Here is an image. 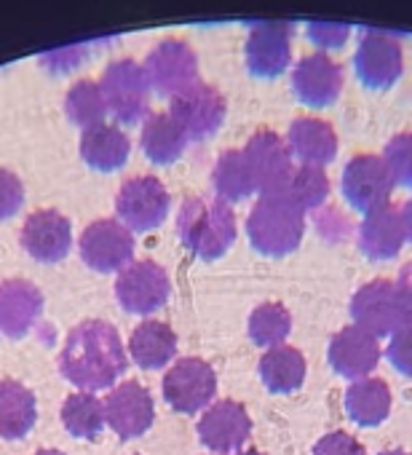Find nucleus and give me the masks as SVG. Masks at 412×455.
I'll use <instances>...</instances> for the list:
<instances>
[{"mask_svg":"<svg viewBox=\"0 0 412 455\" xmlns=\"http://www.w3.org/2000/svg\"><path fill=\"white\" fill-rule=\"evenodd\" d=\"M383 161L388 166L393 185L412 188V132H401L391 137L383 150Z\"/></svg>","mask_w":412,"mask_h":455,"instance_id":"f704fd0d","label":"nucleus"},{"mask_svg":"<svg viewBox=\"0 0 412 455\" xmlns=\"http://www.w3.org/2000/svg\"><path fill=\"white\" fill-rule=\"evenodd\" d=\"M305 212L287 196H260L247 220V236L252 247L265 258L292 255L305 234Z\"/></svg>","mask_w":412,"mask_h":455,"instance_id":"7ed1b4c3","label":"nucleus"},{"mask_svg":"<svg viewBox=\"0 0 412 455\" xmlns=\"http://www.w3.org/2000/svg\"><path fill=\"white\" fill-rule=\"evenodd\" d=\"M226 100L215 86L195 84L187 92L171 97L169 116L179 124L187 140H206L218 134L226 121Z\"/></svg>","mask_w":412,"mask_h":455,"instance_id":"ddd939ff","label":"nucleus"},{"mask_svg":"<svg viewBox=\"0 0 412 455\" xmlns=\"http://www.w3.org/2000/svg\"><path fill=\"white\" fill-rule=\"evenodd\" d=\"M62 420L67 426V431L73 436L81 439H97L105 428V402H99L94 394L81 391L67 396L65 407H62Z\"/></svg>","mask_w":412,"mask_h":455,"instance_id":"2f4dec72","label":"nucleus"},{"mask_svg":"<svg viewBox=\"0 0 412 455\" xmlns=\"http://www.w3.org/2000/svg\"><path fill=\"white\" fill-rule=\"evenodd\" d=\"M22 247L30 258L41 263L65 260L73 247V228L65 214L57 209H38L25 220L22 228Z\"/></svg>","mask_w":412,"mask_h":455,"instance_id":"f3484780","label":"nucleus"},{"mask_svg":"<svg viewBox=\"0 0 412 455\" xmlns=\"http://www.w3.org/2000/svg\"><path fill=\"white\" fill-rule=\"evenodd\" d=\"M185 145H187V137L169 113L147 116L142 134H139V148L147 156V161L158 166H169L185 153Z\"/></svg>","mask_w":412,"mask_h":455,"instance_id":"393cba45","label":"nucleus"},{"mask_svg":"<svg viewBox=\"0 0 412 455\" xmlns=\"http://www.w3.org/2000/svg\"><path fill=\"white\" fill-rule=\"evenodd\" d=\"M145 70L150 86L166 97H177L198 84V57L190 44L179 38H163L155 44L145 60Z\"/></svg>","mask_w":412,"mask_h":455,"instance_id":"0eeeda50","label":"nucleus"},{"mask_svg":"<svg viewBox=\"0 0 412 455\" xmlns=\"http://www.w3.org/2000/svg\"><path fill=\"white\" fill-rule=\"evenodd\" d=\"M38 418L36 396L17 380H0V436L22 439Z\"/></svg>","mask_w":412,"mask_h":455,"instance_id":"a878e982","label":"nucleus"},{"mask_svg":"<svg viewBox=\"0 0 412 455\" xmlns=\"http://www.w3.org/2000/svg\"><path fill=\"white\" fill-rule=\"evenodd\" d=\"M215 190L220 196V201H244L252 193H258L255 188V177L250 169V161L244 156V150H226L218 164H215Z\"/></svg>","mask_w":412,"mask_h":455,"instance_id":"c756f323","label":"nucleus"},{"mask_svg":"<svg viewBox=\"0 0 412 455\" xmlns=\"http://www.w3.org/2000/svg\"><path fill=\"white\" fill-rule=\"evenodd\" d=\"M407 242L404 231V217L401 209L393 204H385L369 214H364L359 228V247L369 260L385 263L393 260Z\"/></svg>","mask_w":412,"mask_h":455,"instance_id":"aec40b11","label":"nucleus"},{"mask_svg":"<svg viewBox=\"0 0 412 455\" xmlns=\"http://www.w3.org/2000/svg\"><path fill=\"white\" fill-rule=\"evenodd\" d=\"M244 156L250 161L255 188L260 196L287 193L295 166H292V153H289L287 142L276 132H271V129L255 132L247 140Z\"/></svg>","mask_w":412,"mask_h":455,"instance_id":"1a4fd4ad","label":"nucleus"},{"mask_svg":"<svg viewBox=\"0 0 412 455\" xmlns=\"http://www.w3.org/2000/svg\"><path fill=\"white\" fill-rule=\"evenodd\" d=\"M287 148L303 164L324 169V164H329L337 156V134L327 121L313 116H300L289 124Z\"/></svg>","mask_w":412,"mask_h":455,"instance_id":"5701e85b","label":"nucleus"},{"mask_svg":"<svg viewBox=\"0 0 412 455\" xmlns=\"http://www.w3.org/2000/svg\"><path fill=\"white\" fill-rule=\"evenodd\" d=\"M292 92L308 108H327L343 92V68L327 52L308 54L292 68Z\"/></svg>","mask_w":412,"mask_h":455,"instance_id":"dca6fc26","label":"nucleus"},{"mask_svg":"<svg viewBox=\"0 0 412 455\" xmlns=\"http://www.w3.org/2000/svg\"><path fill=\"white\" fill-rule=\"evenodd\" d=\"M351 316L356 327H361L364 332L375 338L393 335L399 327L409 322L399 287L396 282H388V279H375L364 284L351 300Z\"/></svg>","mask_w":412,"mask_h":455,"instance_id":"39448f33","label":"nucleus"},{"mask_svg":"<svg viewBox=\"0 0 412 455\" xmlns=\"http://www.w3.org/2000/svg\"><path fill=\"white\" fill-rule=\"evenodd\" d=\"M131 359L145 370H158L169 364L177 354V335L163 322H142L129 340Z\"/></svg>","mask_w":412,"mask_h":455,"instance_id":"bb28decb","label":"nucleus"},{"mask_svg":"<svg viewBox=\"0 0 412 455\" xmlns=\"http://www.w3.org/2000/svg\"><path fill=\"white\" fill-rule=\"evenodd\" d=\"M353 70L356 78L375 92L391 89L404 70V52L401 44L380 30H367L359 44H356V54H353Z\"/></svg>","mask_w":412,"mask_h":455,"instance_id":"423d86ee","label":"nucleus"},{"mask_svg":"<svg viewBox=\"0 0 412 455\" xmlns=\"http://www.w3.org/2000/svg\"><path fill=\"white\" fill-rule=\"evenodd\" d=\"M351 36V28L343 22H311L308 25V38L311 44H316L321 52H332L340 49Z\"/></svg>","mask_w":412,"mask_h":455,"instance_id":"58836bf2","label":"nucleus"},{"mask_svg":"<svg viewBox=\"0 0 412 455\" xmlns=\"http://www.w3.org/2000/svg\"><path fill=\"white\" fill-rule=\"evenodd\" d=\"M218 391V375L203 359L187 356L174 362L163 375V399L177 412H198L212 402Z\"/></svg>","mask_w":412,"mask_h":455,"instance_id":"f8f14e48","label":"nucleus"},{"mask_svg":"<svg viewBox=\"0 0 412 455\" xmlns=\"http://www.w3.org/2000/svg\"><path fill=\"white\" fill-rule=\"evenodd\" d=\"M385 354H388V362L393 364L396 372L412 378V319L391 335Z\"/></svg>","mask_w":412,"mask_h":455,"instance_id":"c9c22d12","label":"nucleus"},{"mask_svg":"<svg viewBox=\"0 0 412 455\" xmlns=\"http://www.w3.org/2000/svg\"><path fill=\"white\" fill-rule=\"evenodd\" d=\"M115 212L131 231H153L169 212V190L158 177H131L121 185L115 196Z\"/></svg>","mask_w":412,"mask_h":455,"instance_id":"9b49d317","label":"nucleus"},{"mask_svg":"<svg viewBox=\"0 0 412 455\" xmlns=\"http://www.w3.org/2000/svg\"><path fill=\"white\" fill-rule=\"evenodd\" d=\"M287 196L305 212V209H319L327 196H329V177L324 174L321 166H297L292 172V180L287 185Z\"/></svg>","mask_w":412,"mask_h":455,"instance_id":"72a5a7b5","label":"nucleus"},{"mask_svg":"<svg viewBox=\"0 0 412 455\" xmlns=\"http://www.w3.org/2000/svg\"><path fill=\"white\" fill-rule=\"evenodd\" d=\"M292 332V316L281 303H263L250 316V338L263 348L284 346Z\"/></svg>","mask_w":412,"mask_h":455,"instance_id":"473e14b6","label":"nucleus"},{"mask_svg":"<svg viewBox=\"0 0 412 455\" xmlns=\"http://www.w3.org/2000/svg\"><path fill=\"white\" fill-rule=\"evenodd\" d=\"M44 295L25 279H9L0 284V330L12 338H22L41 316Z\"/></svg>","mask_w":412,"mask_h":455,"instance_id":"4be33fe9","label":"nucleus"},{"mask_svg":"<svg viewBox=\"0 0 412 455\" xmlns=\"http://www.w3.org/2000/svg\"><path fill=\"white\" fill-rule=\"evenodd\" d=\"M86 60V44H70L62 49H52L46 54H41V65L57 76L62 73H73L81 62Z\"/></svg>","mask_w":412,"mask_h":455,"instance_id":"4c0bfd02","label":"nucleus"},{"mask_svg":"<svg viewBox=\"0 0 412 455\" xmlns=\"http://www.w3.org/2000/svg\"><path fill=\"white\" fill-rule=\"evenodd\" d=\"M260 375L268 391L273 394H292L305 380V359L292 346L268 348L260 359Z\"/></svg>","mask_w":412,"mask_h":455,"instance_id":"c85d7f7f","label":"nucleus"},{"mask_svg":"<svg viewBox=\"0 0 412 455\" xmlns=\"http://www.w3.org/2000/svg\"><path fill=\"white\" fill-rule=\"evenodd\" d=\"M131 153V142L126 132L110 124H97L83 129L81 137V158L97 172H118Z\"/></svg>","mask_w":412,"mask_h":455,"instance_id":"b1692460","label":"nucleus"},{"mask_svg":"<svg viewBox=\"0 0 412 455\" xmlns=\"http://www.w3.org/2000/svg\"><path fill=\"white\" fill-rule=\"evenodd\" d=\"M65 113L75 126H83V129L105 124L107 100H105L102 86L97 81H89V78L73 84L67 97H65Z\"/></svg>","mask_w":412,"mask_h":455,"instance_id":"7c9ffc66","label":"nucleus"},{"mask_svg":"<svg viewBox=\"0 0 412 455\" xmlns=\"http://www.w3.org/2000/svg\"><path fill=\"white\" fill-rule=\"evenodd\" d=\"M252 420L244 404L234 399H223L212 404L198 420V436L212 452H236L250 439Z\"/></svg>","mask_w":412,"mask_h":455,"instance_id":"a211bd4d","label":"nucleus"},{"mask_svg":"<svg viewBox=\"0 0 412 455\" xmlns=\"http://www.w3.org/2000/svg\"><path fill=\"white\" fill-rule=\"evenodd\" d=\"M393 188L396 185L388 174L383 156L361 153V156H353L343 169V196L361 214H369L391 204Z\"/></svg>","mask_w":412,"mask_h":455,"instance_id":"9d476101","label":"nucleus"},{"mask_svg":"<svg viewBox=\"0 0 412 455\" xmlns=\"http://www.w3.org/2000/svg\"><path fill=\"white\" fill-rule=\"evenodd\" d=\"M396 287H399V295H401V300H404V306H407V314H409V319H412V263L404 266V271H401L399 279H396Z\"/></svg>","mask_w":412,"mask_h":455,"instance_id":"a19ab883","label":"nucleus"},{"mask_svg":"<svg viewBox=\"0 0 412 455\" xmlns=\"http://www.w3.org/2000/svg\"><path fill=\"white\" fill-rule=\"evenodd\" d=\"M401 217H404V231H407V239L412 242V198L404 204V209H401Z\"/></svg>","mask_w":412,"mask_h":455,"instance_id":"79ce46f5","label":"nucleus"},{"mask_svg":"<svg viewBox=\"0 0 412 455\" xmlns=\"http://www.w3.org/2000/svg\"><path fill=\"white\" fill-rule=\"evenodd\" d=\"M59 364L62 375L78 388H110L126 370V351L118 330L102 319L78 324L67 335Z\"/></svg>","mask_w":412,"mask_h":455,"instance_id":"f257e3e1","label":"nucleus"},{"mask_svg":"<svg viewBox=\"0 0 412 455\" xmlns=\"http://www.w3.org/2000/svg\"><path fill=\"white\" fill-rule=\"evenodd\" d=\"M380 362V346L377 338L364 332L361 327L351 324L340 330L329 343V364L337 375L348 380L369 378V372Z\"/></svg>","mask_w":412,"mask_h":455,"instance_id":"412c9836","label":"nucleus"},{"mask_svg":"<svg viewBox=\"0 0 412 455\" xmlns=\"http://www.w3.org/2000/svg\"><path fill=\"white\" fill-rule=\"evenodd\" d=\"M169 276L166 271L153 260H137L129 263L118 282H115V298L129 314H153L169 300Z\"/></svg>","mask_w":412,"mask_h":455,"instance_id":"2eb2a0df","label":"nucleus"},{"mask_svg":"<svg viewBox=\"0 0 412 455\" xmlns=\"http://www.w3.org/2000/svg\"><path fill=\"white\" fill-rule=\"evenodd\" d=\"M105 420L123 439L142 436L153 423L150 391L145 386H139L137 380H126V383L115 386L105 399Z\"/></svg>","mask_w":412,"mask_h":455,"instance_id":"6ab92c4d","label":"nucleus"},{"mask_svg":"<svg viewBox=\"0 0 412 455\" xmlns=\"http://www.w3.org/2000/svg\"><path fill=\"white\" fill-rule=\"evenodd\" d=\"M247 70L258 78H276L292 65V25L263 20L250 25L244 44Z\"/></svg>","mask_w":412,"mask_h":455,"instance_id":"6e6552de","label":"nucleus"},{"mask_svg":"<svg viewBox=\"0 0 412 455\" xmlns=\"http://www.w3.org/2000/svg\"><path fill=\"white\" fill-rule=\"evenodd\" d=\"M81 258L99 274L121 271L134 258V239L129 228L118 220H97L81 236Z\"/></svg>","mask_w":412,"mask_h":455,"instance_id":"4468645a","label":"nucleus"},{"mask_svg":"<svg viewBox=\"0 0 412 455\" xmlns=\"http://www.w3.org/2000/svg\"><path fill=\"white\" fill-rule=\"evenodd\" d=\"M22 204H25L22 180L9 169H0V220L14 217L22 209Z\"/></svg>","mask_w":412,"mask_h":455,"instance_id":"e433bc0d","label":"nucleus"},{"mask_svg":"<svg viewBox=\"0 0 412 455\" xmlns=\"http://www.w3.org/2000/svg\"><path fill=\"white\" fill-rule=\"evenodd\" d=\"M105 100H107V113L118 124H139L147 118V105H150V78L145 65L137 60H115L107 65L99 81Z\"/></svg>","mask_w":412,"mask_h":455,"instance_id":"20e7f679","label":"nucleus"},{"mask_svg":"<svg viewBox=\"0 0 412 455\" xmlns=\"http://www.w3.org/2000/svg\"><path fill=\"white\" fill-rule=\"evenodd\" d=\"M236 455H263V452H258V450H239Z\"/></svg>","mask_w":412,"mask_h":455,"instance_id":"a18cd8bd","label":"nucleus"},{"mask_svg":"<svg viewBox=\"0 0 412 455\" xmlns=\"http://www.w3.org/2000/svg\"><path fill=\"white\" fill-rule=\"evenodd\" d=\"M345 410L359 426H377L391 412V388L380 378L353 380L345 391Z\"/></svg>","mask_w":412,"mask_h":455,"instance_id":"cd10ccee","label":"nucleus"},{"mask_svg":"<svg viewBox=\"0 0 412 455\" xmlns=\"http://www.w3.org/2000/svg\"><path fill=\"white\" fill-rule=\"evenodd\" d=\"M380 455H409V452H404V450H385V452H380Z\"/></svg>","mask_w":412,"mask_h":455,"instance_id":"c03bdc74","label":"nucleus"},{"mask_svg":"<svg viewBox=\"0 0 412 455\" xmlns=\"http://www.w3.org/2000/svg\"><path fill=\"white\" fill-rule=\"evenodd\" d=\"M36 455H65V452H59V450H41V452H36Z\"/></svg>","mask_w":412,"mask_h":455,"instance_id":"37998d69","label":"nucleus"},{"mask_svg":"<svg viewBox=\"0 0 412 455\" xmlns=\"http://www.w3.org/2000/svg\"><path fill=\"white\" fill-rule=\"evenodd\" d=\"M177 231L182 244L201 260L223 258L236 242V217L220 198L193 196L179 206Z\"/></svg>","mask_w":412,"mask_h":455,"instance_id":"f03ea898","label":"nucleus"},{"mask_svg":"<svg viewBox=\"0 0 412 455\" xmlns=\"http://www.w3.org/2000/svg\"><path fill=\"white\" fill-rule=\"evenodd\" d=\"M313 455H367V452H364V444L348 431H332L316 442Z\"/></svg>","mask_w":412,"mask_h":455,"instance_id":"ea45409f","label":"nucleus"}]
</instances>
